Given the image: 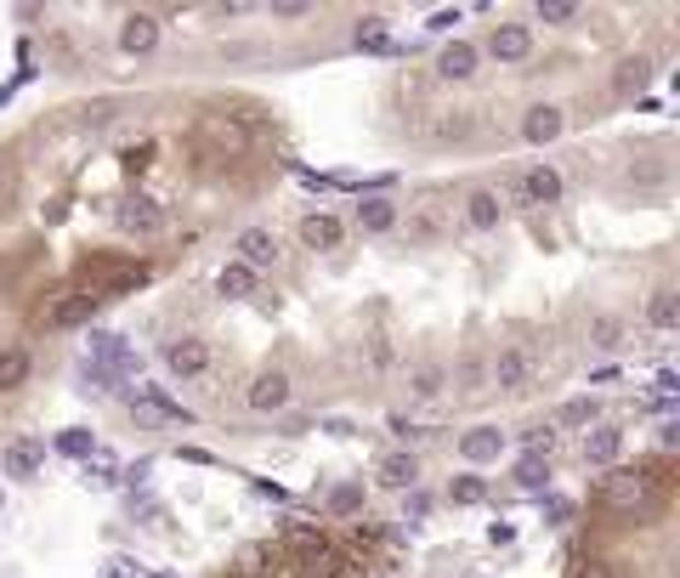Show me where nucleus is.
Listing matches in <instances>:
<instances>
[{"label":"nucleus","mask_w":680,"mask_h":578,"mask_svg":"<svg viewBox=\"0 0 680 578\" xmlns=\"http://www.w3.org/2000/svg\"><path fill=\"white\" fill-rule=\"evenodd\" d=\"M658 499V476L653 471H612L607 476V483H601V505L607 510H624V517H630V510H646V505H653Z\"/></svg>","instance_id":"nucleus-1"},{"label":"nucleus","mask_w":680,"mask_h":578,"mask_svg":"<svg viewBox=\"0 0 680 578\" xmlns=\"http://www.w3.org/2000/svg\"><path fill=\"white\" fill-rule=\"evenodd\" d=\"M97 295L91 290H68V295H57V301H46L41 313H34V329H46V335H63V329H86L91 318H97Z\"/></svg>","instance_id":"nucleus-2"},{"label":"nucleus","mask_w":680,"mask_h":578,"mask_svg":"<svg viewBox=\"0 0 680 578\" xmlns=\"http://www.w3.org/2000/svg\"><path fill=\"white\" fill-rule=\"evenodd\" d=\"M165 369L177 374V381H193V374L211 369V347H204L199 335H177V340H165Z\"/></svg>","instance_id":"nucleus-3"},{"label":"nucleus","mask_w":680,"mask_h":578,"mask_svg":"<svg viewBox=\"0 0 680 578\" xmlns=\"http://www.w3.org/2000/svg\"><path fill=\"white\" fill-rule=\"evenodd\" d=\"M199 136L211 143L216 154H227V159H238V154H250V131L238 125L233 114H204V125H199Z\"/></svg>","instance_id":"nucleus-4"},{"label":"nucleus","mask_w":680,"mask_h":578,"mask_svg":"<svg viewBox=\"0 0 680 578\" xmlns=\"http://www.w3.org/2000/svg\"><path fill=\"white\" fill-rule=\"evenodd\" d=\"M148 279V267H136V261H114V256H102V267H97V279H91V295L102 301V295H125V290H136Z\"/></svg>","instance_id":"nucleus-5"},{"label":"nucleus","mask_w":680,"mask_h":578,"mask_svg":"<svg viewBox=\"0 0 680 578\" xmlns=\"http://www.w3.org/2000/svg\"><path fill=\"white\" fill-rule=\"evenodd\" d=\"M494 386L499 392H528L533 386V358L522 347H499L494 352Z\"/></svg>","instance_id":"nucleus-6"},{"label":"nucleus","mask_w":680,"mask_h":578,"mask_svg":"<svg viewBox=\"0 0 680 578\" xmlns=\"http://www.w3.org/2000/svg\"><path fill=\"white\" fill-rule=\"evenodd\" d=\"M256 415H279V408H290V374L284 369H267L250 381V397H245Z\"/></svg>","instance_id":"nucleus-7"},{"label":"nucleus","mask_w":680,"mask_h":578,"mask_svg":"<svg viewBox=\"0 0 680 578\" xmlns=\"http://www.w3.org/2000/svg\"><path fill=\"white\" fill-rule=\"evenodd\" d=\"M374 483L392 488V494H408V488L420 483V460L408 454V449H392V454L381 460V471H374Z\"/></svg>","instance_id":"nucleus-8"},{"label":"nucleus","mask_w":680,"mask_h":578,"mask_svg":"<svg viewBox=\"0 0 680 578\" xmlns=\"http://www.w3.org/2000/svg\"><path fill=\"white\" fill-rule=\"evenodd\" d=\"M120 46H125L131 57H148V52L159 46V18H154V12H131V18L120 23Z\"/></svg>","instance_id":"nucleus-9"},{"label":"nucleus","mask_w":680,"mask_h":578,"mask_svg":"<svg viewBox=\"0 0 680 578\" xmlns=\"http://www.w3.org/2000/svg\"><path fill=\"white\" fill-rule=\"evenodd\" d=\"M619 454H624V431L619 426H590L585 431V465H619Z\"/></svg>","instance_id":"nucleus-10"},{"label":"nucleus","mask_w":680,"mask_h":578,"mask_svg":"<svg viewBox=\"0 0 680 578\" xmlns=\"http://www.w3.org/2000/svg\"><path fill=\"white\" fill-rule=\"evenodd\" d=\"M238 261H245L250 272L272 267V261H279V238H272L267 227H245V233H238Z\"/></svg>","instance_id":"nucleus-11"},{"label":"nucleus","mask_w":680,"mask_h":578,"mask_svg":"<svg viewBox=\"0 0 680 578\" xmlns=\"http://www.w3.org/2000/svg\"><path fill=\"white\" fill-rule=\"evenodd\" d=\"M460 454H465L471 465H494V460L505 454V437H499V426H471V431L460 437Z\"/></svg>","instance_id":"nucleus-12"},{"label":"nucleus","mask_w":680,"mask_h":578,"mask_svg":"<svg viewBox=\"0 0 680 578\" xmlns=\"http://www.w3.org/2000/svg\"><path fill=\"white\" fill-rule=\"evenodd\" d=\"M488 52H494V63H522V57H533V34L522 23H499Z\"/></svg>","instance_id":"nucleus-13"},{"label":"nucleus","mask_w":680,"mask_h":578,"mask_svg":"<svg viewBox=\"0 0 680 578\" xmlns=\"http://www.w3.org/2000/svg\"><path fill=\"white\" fill-rule=\"evenodd\" d=\"M646 86H653V57H624L619 68H612V91H619V97H641Z\"/></svg>","instance_id":"nucleus-14"},{"label":"nucleus","mask_w":680,"mask_h":578,"mask_svg":"<svg viewBox=\"0 0 680 578\" xmlns=\"http://www.w3.org/2000/svg\"><path fill=\"white\" fill-rule=\"evenodd\" d=\"M437 75H442V80H471V75H476V46H465V41L442 46V52H437Z\"/></svg>","instance_id":"nucleus-15"},{"label":"nucleus","mask_w":680,"mask_h":578,"mask_svg":"<svg viewBox=\"0 0 680 578\" xmlns=\"http://www.w3.org/2000/svg\"><path fill=\"white\" fill-rule=\"evenodd\" d=\"M522 193H528L533 204H556V199H562V170H551V165H533L528 177H522Z\"/></svg>","instance_id":"nucleus-16"},{"label":"nucleus","mask_w":680,"mask_h":578,"mask_svg":"<svg viewBox=\"0 0 680 578\" xmlns=\"http://www.w3.org/2000/svg\"><path fill=\"white\" fill-rule=\"evenodd\" d=\"M29 374H34V358H29V347H7V352H0V392H18V386H29Z\"/></svg>","instance_id":"nucleus-17"},{"label":"nucleus","mask_w":680,"mask_h":578,"mask_svg":"<svg viewBox=\"0 0 680 578\" xmlns=\"http://www.w3.org/2000/svg\"><path fill=\"white\" fill-rule=\"evenodd\" d=\"M46 460V442H34V437H18L12 449H7V476H34Z\"/></svg>","instance_id":"nucleus-18"},{"label":"nucleus","mask_w":680,"mask_h":578,"mask_svg":"<svg viewBox=\"0 0 680 578\" xmlns=\"http://www.w3.org/2000/svg\"><path fill=\"white\" fill-rule=\"evenodd\" d=\"M358 227H363V233H392V227H397V204L381 199V193L363 199V204H358Z\"/></svg>","instance_id":"nucleus-19"},{"label":"nucleus","mask_w":680,"mask_h":578,"mask_svg":"<svg viewBox=\"0 0 680 578\" xmlns=\"http://www.w3.org/2000/svg\"><path fill=\"white\" fill-rule=\"evenodd\" d=\"M522 136H528V143H556V136H562V109H551V102H544V109H528Z\"/></svg>","instance_id":"nucleus-20"},{"label":"nucleus","mask_w":680,"mask_h":578,"mask_svg":"<svg viewBox=\"0 0 680 578\" xmlns=\"http://www.w3.org/2000/svg\"><path fill=\"white\" fill-rule=\"evenodd\" d=\"M301 245H306V250H335V245H340V222L324 216V211L306 216V222H301Z\"/></svg>","instance_id":"nucleus-21"},{"label":"nucleus","mask_w":680,"mask_h":578,"mask_svg":"<svg viewBox=\"0 0 680 578\" xmlns=\"http://www.w3.org/2000/svg\"><path fill=\"white\" fill-rule=\"evenodd\" d=\"M499 216H505V211H499V193L476 188V193L465 199V222H471V227H483V233H488V227H499Z\"/></svg>","instance_id":"nucleus-22"},{"label":"nucleus","mask_w":680,"mask_h":578,"mask_svg":"<svg viewBox=\"0 0 680 578\" xmlns=\"http://www.w3.org/2000/svg\"><path fill=\"white\" fill-rule=\"evenodd\" d=\"M216 290H222L227 301H245V295H256V272H250L245 261H233V267L216 272Z\"/></svg>","instance_id":"nucleus-23"},{"label":"nucleus","mask_w":680,"mask_h":578,"mask_svg":"<svg viewBox=\"0 0 680 578\" xmlns=\"http://www.w3.org/2000/svg\"><path fill=\"white\" fill-rule=\"evenodd\" d=\"M52 449H57V454H68V460H91V454H97V437H91L86 426H68V431H57V437H52Z\"/></svg>","instance_id":"nucleus-24"},{"label":"nucleus","mask_w":680,"mask_h":578,"mask_svg":"<svg viewBox=\"0 0 680 578\" xmlns=\"http://www.w3.org/2000/svg\"><path fill=\"white\" fill-rule=\"evenodd\" d=\"M646 324H653V329H675L680 324V295L675 290H658L653 306H646Z\"/></svg>","instance_id":"nucleus-25"},{"label":"nucleus","mask_w":680,"mask_h":578,"mask_svg":"<svg viewBox=\"0 0 680 578\" xmlns=\"http://www.w3.org/2000/svg\"><path fill=\"white\" fill-rule=\"evenodd\" d=\"M517 483L528 488V494H544V488H551V460H517Z\"/></svg>","instance_id":"nucleus-26"},{"label":"nucleus","mask_w":680,"mask_h":578,"mask_svg":"<svg viewBox=\"0 0 680 578\" xmlns=\"http://www.w3.org/2000/svg\"><path fill=\"white\" fill-rule=\"evenodd\" d=\"M358 52H392L386 18H363V23H358Z\"/></svg>","instance_id":"nucleus-27"},{"label":"nucleus","mask_w":680,"mask_h":578,"mask_svg":"<svg viewBox=\"0 0 680 578\" xmlns=\"http://www.w3.org/2000/svg\"><path fill=\"white\" fill-rule=\"evenodd\" d=\"M596 415H601V403H596V397H573V403L562 408V415H556V431H562V426H596Z\"/></svg>","instance_id":"nucleus-28"},{"label":"nucleus","mask_w":680,"mask_h":578,"mask_svg":"<svg viewBox=\"0 0 680 578\" xmlns=\"http://www.w3.org/2000/svg\"><path fill=\"white\" fill-rule=\"evenodd\" d=\"M442 392V369H415V374H408V397H415V403H431Z\"/></svg>","instance_id":"nucleus-29"},{"label":"nucleus","mask_w":680,"mask_h":578,"mask_svg":"<svg viewBox=\"0 0 680 578\" xmlns=\"http://www.w3.org/2000/svg\"><path fill=\"white\" fill-rule=\"evenodd\" d=\"M449 499H454V505H483V499H488V483H483V476H454Z\"/></svg>","instance_id":"nucleus-30"},{"label":"nucleus","mask_w":680,"mask_h":578,"mask_svg":"<svg viewBox=\"0 0 680 578\" xmlns=\"http://www.w3.org/2000/svg\"><path fill=\"white\" fill-rule=\"evenodd\" d=\"M522 449H528V460H551L556 454V426H533L522 437Z\"/></svg>","instance_id":"nucleus-31"},{"label":"nucleus","mask_w":680,"mask_h":578,"mask_svg":"<svg viewBox=\"0 0 680 578\" xmlns=\"http://www.w3.org/2000/svg\"><path fill=\"white\" fill-rule=\"evenodd\" d=\"M619 340H624V324H619V318H596V324H590V347H596V352H612Z\"/></svg>","instance_id":"nucleus-32"},{"label":"nucleus","mask_w":680,"mask_h":578,"mask_svg":"<svg viewBox=\"0 0 680 578\" xmlns=\"http://www.w3.org/2000/svg\"><path fill=\"white\" fill-rule=\"evenodd\" d=\"M329 510H335V517H352V510H363V488H358V483H340V488L329 494Z\"/></svg>","instance_id":"nucleus-33"},{"label":"nucleus","mask_w":680,"mask_h":578,"mask_svg":"<svg viewBox=\"0 0 680 578\" xmlns=\"http://www.w3.org/2000/svg\"><path fill=\"white\" fill-rule=\"evenodd\" d=\"M80 381L97 386V392H120V374H114V369H102V363H91V358H86V369H80Z\"/></svg>","instance_id":"nucleus-34"},{"label":"nucleus","mask_w":680,"mask_h":578,"mask_svg":"<svg viewBox=\"0 0 680 578\" xmlns=\"http://www.w3.org/2000/svg\"><path fill=\"white\" fill-rule=\"evenodd\" d=\"M437 211H442V199H437V193H426V199H420V222H415V233H426V238H431V233H442V216H437Z\"/></svg>","instance_id":"nucleus-35"},{"label":"nucleus","mask_w":680,"mask_h":578,"mask_svg":"<svg viewBox=\"0 0 680 578\" xmlns=\"http://www.w3.org/2000/svg\"><path fill=\"white\" fill-rule=\"evenodd\" d=\"M578 7H567V0H539V23H573Z\"/></svg>","instance_id":"nucleus-36"},{"label":"nucleus","mask_w":680,"mask_h":578,"mask_svg":"<svg viewBox=\"0 0 680 578\" xmlns=\"http://www.w3.org/2000/svg\"><path fill=\"white\" fill-rule=\"evenodd\" d=\"M102 578H143V573H136V562H125V556H109L102 562Z\"/></svg>","instance_id":"nucleus-37"},{"label":"nucleus","mask_w":680,"mask_h":578,"mask_svg":"<svg viewBox=\"0 0 680 578\" xmlns=\"http://www.w3.org/2000/svg\"><path fill=\"white\" fill-rule=\"evenodd\" d=\"M573 578H612V567H607L601 556H585V562L573 567Z\"/></svg>","instance_id":"nucleus-38"},{"label":"nucleus","mask_w":680,"mask_h":578,"mask_svg":"<svg viewBox=\"0 0 680 578\" xmlns=\"http://www.w3.org/2000/svg\"><path fill=\"white\" fill-rule=\"evenodd\" d=\"M544 517L562 528V522H573V505H567V499H551V505H544Z\"/></svg>","instance_id":"nucleus-39"},{"label":"nucleus","mask_w":680,"mask_h":578,"mask_svg":"<svg viewBox=\"0 0 680 578\" xmlns=\"http://www.w3.org/2000/svg\"><path fill=\"white\" fill-rule=\"evenodd\" d=\"M324 431H329V437H358V426H352V420H324Z\"/></svg>","instance_id":"nucleus-40"},{"label":"nucleus","mask_w":680,"mask_h":578,"mask_svg":"<svg viewBox=\"0 0 680 578\" xmlns=\"http://www.w3.org/2000/svg\"><path fill=\"white\" fill-rule=\"evenodd\" d=\"M154 578H170V573H154Z\"/></svg>","instance_id":"nucleus-41"},{"label":"nucleus","mask_w":680,"mask_h":578,"mask_svg":"<svg viewBox=\"0 0 680 578\" xmlns=\"http://www.w3.org/2000/svg\"><path fill=\"white\" fill-rule=\"evenodd\" d=\"M0 170H7V165H0Z\"/></svg>","instance_id":"nucleus-42"}]
</instances>
